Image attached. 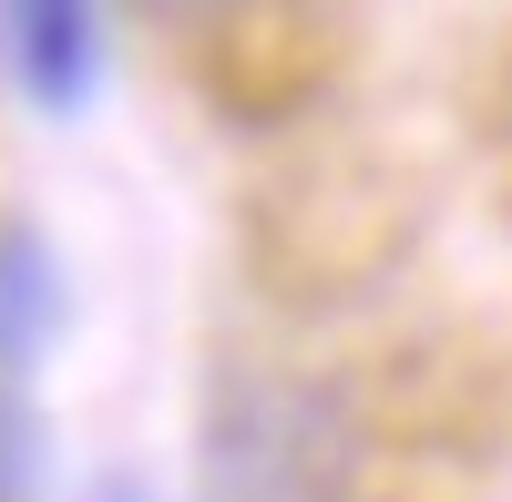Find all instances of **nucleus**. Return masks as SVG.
Returning a JSON list of instances; mask_svg holds the SVG:
<instances>
[{
	"label": "nucleus",
	"mask_w": 512,
	"mask_h": 502,
	"mask_svg": "<svg viewBox=\"0 0 512 502\" xmlns=\"http://www.w3.org/2000/svg\"><path fill=\"white\" fill-rule=\"evenodd\" d=\"M0 502H41V410H31V390H0Z\"/></svg>",
	"instance_id": "nucleus-4"
},
{
	"label": "nucleus",
	"mask_w": 512,
	"mask_h": 502,
	"mask_svg": "<svg viewBox=\"0 0 512 502\" xmlns=\"http://www.w3.org/2000/svg\"><path fill=\"white\" fill-rule=\"evenodd\" d=\"M82 502H164V492H144V482H93Z\"/></svg>",
	"instance_id": "nucleus-5"
},
{
	"label": "nucleus",
	"mask_w": 512,
	"mask_h": 502,
	"mask_svg": "<svg viewBox=\"0 0 512 502\" xmlns=\"http://www.w3.org/2000/svg\"><path fill=\"white\" fill-rule=\"evenodd\" d=\"M103 72H113L103 0H0V82L41 123H82L103 103Z\"/></svg>",
	"instance_id": "nucleus-2"
},
{
	"label": "nucleus",
	"mask_w": 512,
	"mask_h": 502,
	"mask_svg": "<svg viewBox=\"0 0 512 502\" xmlns=\"http://www.w3.org/2000/svg\"><path fill=\"white\" fill-rule=\"evenodd\" d=\"M154 11H175V21H205V11H236V0H154Z\"/></svg>",
	"instance_id": "nucleus-6"
},
{
	"label": "nucleus",
	"mask_w": 512,
	"mask_h": 502,
	"mask_svg": "<svg viewBox=\"0 0 512 502\" xmlns=\"http://www.w3.org/2000/svg\"><path fill=\"white\" fill-rule=\"evenodd\" d=\"M195 462L216 502H349L359 492V410L308 369H226L205 390Z\"/></svg>",
	"instance_id": "nucleus-1"
},
{
	"label": "nucleus",
	"mask_w": 512,
	"mask_h": 502,
	"mask_svg": "<svg viewBox=\"0 0 512 502\" xmlns=\"http://www.w3.org/2000/svg\"><path fill=\"white\" fill-rule=\"evenodd\" d=\"M52 339H62V257L41 226L0 216V390H31Z\"/></svg>",
	"instance_id": "nucleus-3"
}]
</instances>
